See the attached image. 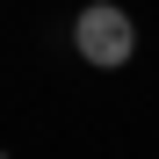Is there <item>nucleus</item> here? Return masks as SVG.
<instances>
[{"instance_id": "f03ea898", "label": "nucleus", "mask_w": 159, "mask_h": 159, "mask_svg": "<svg viewBox=\"0 0 159 159\" xmlns=\"http://www.w3.org/2000/svg\"><path fill=\"white\" fill-rule=\"evenodd\" d=\"M0 159H7V152H0Z\"/></svg>"}, {"instance_id": "f257e3e1", "label": "nucleus", "mask_w": 159, "mask_h": 159, "mask_svg": "<svg viewBox=\"0 0 159 159\" xmlns=\"http://www.w3.org/2000/svg\"><path fill=\"white\" fill-rule=\"evenodd\" d=\"M72 51H80L87 65L116 72V65H130V58H138V22L116 7V0H87V7L72 15Z\"/></svg>"}]
</instances>
